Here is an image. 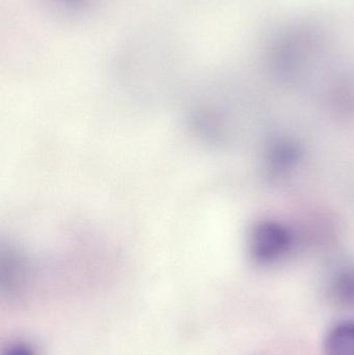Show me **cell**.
Listing matches in <instances>:
<instances>
[{"mask_svg": "<svg viewBox=\"0 0 354 355\" xmlns=\"http://www.w3.org/2000/svg\"><path fill=\"white\" fill-rule=\"evenodd\" d=\"M2 355H37V350L30 344L25 342L10 344Z\"/></svg>", "mask_w": 354, "mask_h": 355, "instance_id": "3", "label": "cell"}, {"mask_svg": "<svg viewBox=\"0 0 354 355\" xmlns=\"http://www.w3.org/2000/svg\"><path fill=\"white\" fill-rule=\"evenodd\" d=\"M335 297L345 304H354V275L340 277L334 288Z\"/></svg>", "mask_w": 354, "mask_h": 355, "instance_id": "2", "label": "cell"}, {"mask_svg": "<svg viewBox=\"0 0 354 355\" xmlns=\"http://www.w3.org/2000/svg\"><path fill=\"white\" fill-rule=\"evenodd\" d=\"M324 355H354V321L333 327L324 342Z\"/></svg>", "mask_w": 354, "mask_h": 355, "instance_id": "1", "label": "cell"}]
</instances>
